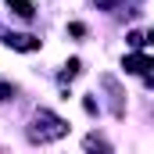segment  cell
Here are the masks:
<instances>
[{
    "label": "cell",
    "mask_w": 154,
    "mask_h": 154,
    "mask_svg": "<svg viewBox=\"0 0 154 154\" xmlns=\"http://www.w3.org/2000/svg\"><path fill=\"white\" fill-rule=\"evenodd\" d=\"M36 122H43V129H39V125L32 129V140H39V143H43V140H57V136H65V129H68L61 118H57V115H50V111H39Z\"/></svg>",
    "instance_id": "obj_1"
},
{
    "label": "cell",
    "mask_w": 154,
    "mask_h": 154,
    "mask_svg": "<svg viewBox=\"0 0 154 154\" xmlns=\"http://www.w3.org/2000/svg\"><path fill=\"white\" fill-rule=\"evenodd\" d=\"M125 72L147 75V72H151V57H147V54H129V57H125Z\"/></svg>",
    "instance_id": "obj_2"
},
{
    "label": "cell",
    "mask_w": 154,
    "mask_h": 154,
    "mask_svg": "<svg viewBox=\"0 0 154 154\" xmlns=\"http://www.w3.org/2000/svg\"><path fill=\"white\" fill-rule=\"evenodd\" d=\"M7 7L14 11V14H22V18H32L36 11H32V0H7Z\"/></svg>",
    "instance_id": "obj_3"
},
{
    "label": "cell",
    "mask_w": 154,
    "mask_h": 154,
    "mask_svg": "<svg viewBox=\"0 0 154 154\" xmlns=\"http://www.w3.org/2000/svg\"><path fill=\"white\" fill-rule=\"evenodd\" d=\"M7 43L18 47V50H36L39 47V39H32V36H7Z\"/></svg>",
    "instance_id": "obj_4"
}]
</instances>
